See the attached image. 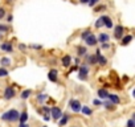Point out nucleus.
Wrapping results in <instances>:
<instances>
[{"mask_svg": "<svg viewBox=\"0 0 135 127\" xmlns=\"http://www.w3.org/2000/svg\"><path fill=\"white\" fill-rule=\"evenodd\" d=\"M19 111L17 110H8L7 113H4L3 115H2V119L3 120H8V122H16V120H19Z\"/></svg>", "mask_w": 135, "mask_h": 127, "instance_id": "f257e3e1", "label": "nucleus"}, {"mask_svg": "<svg viewBox=\"0 0 135 127\" xmlns=\"http://www.w3.org/2000/svg\"><path fill=\"white\" fill-rule=\"evenodd\" d=\"M69 107H70L74 113H78V111L81 110V103H80V101H77V99H70Z\"/></svg>", "mask_w": 135, "mask_h": 127, "instance_id": "f03ea898", "label": "nucleus"}, {"mask_svg": "<svg viewBox=\"0 0 135 127\" xmlns=\"http://www.w3.org/2000/svg\"><path fill=\"white\" fill-rule=\"evenodd\" d=\"M88 74H89V68L86 65H82L80 68V80H86L88 78Z\"/></svg>", "mask_w": 135, "mask_h": 127, "instance_id": "7ed1b4c3", "label": "nucleus"}, {"mask_svg": "<svg viewBox=\"0 0 135 127\" xmlns=\"http://www.w3.org/2000/svg\"><path fill=\"white\" fill-rule=\"evenodd\" d=\"M95 56H97V64H99V65H106V64H107V58L106 57H103L102 54H101V52L99 50H97L95 52Z\"/></svg>", "mask_w": 135, "mask_h": 127, "instance_id": "20e7f679", "label": "nucleus"}, {"mask_svg": "<svg viewBox=\"0 0 135 127\" xmlns=\"http://www.w3.org/2000/svg\"><path fill=\"white\" fill-rule=\"evenodd\" d=\"M123 35H124V28L122 25H117L114 28V36H115V38H120Z\"/></svg>", "mask_w": 135, "mask_h": 127, "instance_id": "39448f33", "label": "nucleus"}, {"mask_svg": "<svg viewBox=\"0 0 135 127\" xmlns=\"http://www.w3.org/2000/svg\"><path fill=\"white\" fill-rule=\"evenodd\" d=\"M50 113H52L53 119H60V118L62 116V111H61L60 107H52V109H50Z\"/></svg>", "mask_w": 135, "mask_h": 127, "instance_id": "423d86ee", "label": "nucleus"}, {"mask_svg": "<svg viewBox=\"0 0 135 127\" xmlns=\"http://www.w3.org/2000/svg\"><path fill=\"white\" fill-rule=\"evenodd\" d=\"M85 41H86V44H88V45H90V46H93V45H95V44L98 42V41H97V37H95L93 33H91V35H89V36L85 38Z\"/></svg>", "mask_w": 135, "mask_h": 127, "instance_id": "0eeeda50", "label": "nucleus"}, {"mask_svg": "<svg viewBox=\"0 0 135 127\" xmlns=\"http://www.w3.org/2000/svg\"><path fill=\"white\" fill-rule=\"evenodd\" d=\"M4 97H6L7 99H11V98L15 97V90H13L12 86H9V87H7V89L4 90Z\"/></svg>", "mask_w": 135, "mask_h": 127, "instance_id": "6e6552de", "label": "nucleus"}, {"mask_svg": "<svg viewBox=\"0 0 135 127\" xmlns=\"http://www.w3.org/2000/svg\"><path fill=\"white\" fill-rule=\"evenodd\" d=\"M61 64H62L64 66H66V68H68V66H70V64H72V57H70V56H68V54H66V56H64V57H62Z\"/></svg>", "mask_w": 135, "mask_h": 127, "instance_id": "1a4fd4ad", "label": "nucleus"}, {"mask_svg": "<svg viewBox=\"0 0 135 127\" xmlns=\"http://www.w3.org/2000/svg\"><path fill=\"white\" fill-rule=\"evenodd\" d=\"M57 74H58V72H57L56 69H52V70L49 72V74H48V78H49L52 82H56V81H57Z\"/></svg>", "mask_w": 135, "mask_h": 127, "instance_id": "9d476101", "label": "nucleus"}, {"mask_svg": "<svg viewBox=\"0 0 135 127\" xmlns=\"http://www.w3.org/2000/svg\"><path fill=\"white\" fill-rule=\"evenodd\" d=\"M2 49L4 50V52H12L13 50V48H12V44L11 42H4V44H2Z\"/></svg>", "mask_w": 135, "mask_h": 127, "instance_id": "9b49d317", "label": "nucleus"}, {"mask_svg": "<svg viewBox=\"0 0 135 127\" xmlns=\"http://www.w3.org/2000/svg\"><path fill=\"white\" fill-rule=\"evenodd\" d=\"M107 98L110 99V102H111L113 105H118V103H119V98H118L117 94H109Z\"/></svg>", "mask_w": 135, "mask_h": 127, "instance_id": "f8f14e48", "label": "nucleus"}, {"mask_svg": "<svg viewBox=\"0 0 135 127\" xmlns=\"http://www.w3.org/2000/svg\"><path fill=\"white\" fill-rule=\"evenodd\" d=\"M102 19H103V24L107 28H113V21H111V19L109 16H102Z\"/></svg>", "mask_w": 135, "mask_h": 127, "instance_id": "ddd939ff", "label": "nucleus"}, {"mask_svg": "<svg viewBox=\"0 0 135 127\" xmlns=\"http://www.w3.org/2000/svg\"><path fill=\"white\" fill-rule=\"evenodd\" d=\"M98 97L102 98V99H106V98L109 97L107 90H106V89H99V90H98Z\"/></svg>", "mask_w": 135, "mask_h": 127, "instance_id": "4468645a", "label": "nucleus"}, {"mask_svg": "<svg viewBox=\"0 0 135 127\" xmlns=\"http://www.w3.org/2000/svg\"><path fill=\"white\" fill-rule=\"evenodd\" d=\"M28 120V113L27 111H23L20 115H19V122L20 123H25Z\"/></svg>", "mask_w": 135, "mask_h": 127, "instance_id": "2eb2a0df", "label": "nucleus"}, {"mask_svg": "<svg viewBox=\"0 0 135 127\" xmlns=\"http://www.w3.org/2000/svg\"><path fill=\"white\" fill-rule=\"evenodd\" d=\"M97 41H98V42H101V44H103V42H107V41H109V36H107L106 33H101Z\"/></svg>", "mask_w": 135, "mask_h": 127, "instance_id": "dca6fc26", "label": "nucleus"}, {"mask_svg": "<svg viewBox=\"0 0 135 127\" xmlns=\"http://www.w3.org/2000/svg\"><path fill=\"white\" fill-rule=\"evenodd\" d=\"M0 64H2V66H9L11 65V60L8 58V57H3L2 60H0Z\"/></svg>", "mask_w": 135, "mask_h": 127, "instance_id": "f3484780", "label": "nucleus"}, {"mask_svg": "<svg viewBox=\"0 0 135 127\" xmlns=\"http://www.w3.org/2000/svg\"><path fill=\"white\" fill-rule=\"evenodd\" d=\"M131 40H132V36H131V35H127L126 37L122 38V45H128Z\"/></svg>", "mask_w": 135, "mask_h": 127, "instance_id": "a211bd4d", "label": "nucleus"}, {"mask_svg": "<svg viewBox=\"0 0 135 127\" xmlns=\"http://www.w3.org/2000/svg\"><path fill=\"white\" fill-rule=\"evenodd\" d=\"M88 61H89L90 65H95V64H97V56L95 54L94 56H89L88 57Z\"/></svg>", "mask_w": 135, "mask_h": 127, "instance_id": "6ab92c4d", "label": "nucleus"}, {"mask_svg": "<svg viewBox=\"0 0 135 127\" xmlns=\"http://www.w3.org/2000/svg\"><path fill=\"white\" fill-rule=\"evenodd\" d=\"M80 111H82L84 114H86V115H90L91 114V110L88 107V106H81V110Z\"/></svg>", "mask_w": 135, "mask_h": 127, "instance_id": "aec40b11", "label": "nucleus"}, {"mask_svg": "<svg viewBox=\"0 0 135 127\" xmlns=\"http://www.w3.org/2000/svg\"><path fill=\"white\" fill-rule=\"evenodd\" d=\"M31 94H32V91H31L29 89H28V90H24V91L21 93V98H23V99H27Z\"/></svg>", "mask_w": 135, "mask_h": 127, "instance_id": "412c9836", "label": "nucleus"}, {"mask_svg": "<svg viewBox=\"0 0 135 127\" xmlns=\"http://www.w3.org/2000/svg\"><path fill=\"white\" fill-rule=\"evenodd\" d=\"M61 118H62V119H60V126H64V124H66V122L69 120V116H68V115H62Z\"/></svg>", "mask_w": 135, "mask_h": 127, "instance_id": "4be33fe9", "label": "nucleus"}, {"mask_svg": "<svg viewBox=\"0 0 135 127\" xmlns=\"http://www.w3.org/2000/svg\"><path fill=\"white\" fill-rule=\"evenodd\" d=\"M103 25V19H102V16L97 20V23H95V28H101Z\"/></svg>", "mask_w": 135, "mask_h": 127, "instance_id": "5701e85b", "label": "nucleus"}, {"mask_svg": "<svg viewBox=\"0 0 135 127\" xmlns=\"http://www.w3.org/2000/svg\"><path fill=\"white\" fill-rule=\"evenodd\" d=\"M86 54V48L85 46H80L78 48V56H84Z\"/></svg>", "mask_w": 135, "mask_h": 127, "instance_id": "b1692460", "label": "nucleus"}, {"mask_svg": "<svg viewBox=\"0 0 135 127\" xmlns=\"http://www.w3.org/2000/svg\"><path fill=\"white\" fill-rule=\"evenodd\" d=\"M6 76H8V70L2 68V69H0V77H6Z\"/></svg>", "mask_w": 135, "mask_h": 127, "instance_id": "393cba45", "label": "nucleus"}, {"mask_svg": "<svg viewBox=\"0 0 135 127\" xmlns=\"http://www.w3.org/2000/svg\"><path fill=\"white\" fill-rule=\"evenodd\" d=\"M8 31H9L8 25H3V24H0V32H8Z\"/></svg>", "mask_w": 135, "mask_h": 127, "instance_id": "a878e982", "label": "nucleus"}, {"mask_svg": "<svg viewBox=\"0 0 135 127\" xmlns=\"http://www.w3.org/2000/svg\"><path fill=\"white\" fill-rule=\"evenodd\" d=\"M89 35H91V32H90V31H85V32L81 35V38H82V40H85V38H86Z\"/></svg>", "mask_w": 135, "mask_h": 127, "instance_id": "bb28decb", "label": "nucleus"}, {"mask_svg": "<svg viewBox=\"0 0 135 127\" xmlns=\"http://www.w3.org/2000/svg\"><path fill=\"white\" fill-rule=\"evenodd\" d=\"M98 2H99V0H89V2H88V4H89L90 7H94V6H95Z\"/></svg>", "mask_w": 135, "mask_h": 127, "instance_id": "cd10ccee", "label": "nucleus"}, {"mask_svg": "<svg viewBox=\"0 0 135 127\" xmlns=\"http://www.w3.org/2000/svg\"><path fill=\"white\" fill-rule=\"evenodd\" d=\"M105 8H106L105 6H98V7H95V8H94V12H101V11H102V9H105Z\"/></svg>", "mask_w": 135, "mask_h": 127, "instance_id": "c85d7f7f", "label": "nucleus"}, {"mask_svg": "<svg viewBox=\"0 0 135 127\" xmlns=\"http://www.w3.org/2000/svg\"><path fill=\"white\" fill-rule=\"evenodd\" d=\"M127 127H135V122H134V119H128V122H127Z\"/></svg>", "mask_w": 135, "mask_h": 127, "instance_id": "c756f323", "label": "nucleus"}, {"mask_svg": "<svg viewBox=\"0 0 135 127\" xmlns=\"http://www.w3.org/2000/svg\"><path fill=\"white\" fill-rule=\"evenodd\" d=\"M37 99H38L40 102H42L44 99H46V95H45V94H38V97H37Z\"/></svg>", "mask_w": 135, "mask_h": 127, "instance_id": "7c9ffc66", "label": "nucleus"}, {"mask_svg": "<svg viewBox=\"0 0 135 127\" xmlns=\"http://www.w3.org/2000/svg\"><path fill=\"white\" fill-rule=\"evenodd\" d=\"M103 106H105L106 109H113V107H114V105H113L111 102H106V103H105Z\"/></svg>", "mask_w": 135, "mask_h": 127, "instance_id": "2f4dec72", "label": "nucleus"}, {"mask_svg": "<svg viewBox=\"0 0 135 127\" xmlns=\"http://www.w3.org/2000/svg\"><path fill=\"white\" fill-rule=\"evenodd\" d=\"M6 16V9L4 8H0V19H3Z\"/></svg>", "mask_w": 135, "mask_h": 127, "instance_id": "473e14b6", "label": "nucleus"}, {"mask_svg": "<svg viewBox=\"0 0 135 127\" xmlns=\"http://www.w3.org/2000/svg\"><path fill=\"white\" fill-rule=\"evenodd\" d=\"M102 48H103V49H107V48H109V44L103 42V44H102Z\"/></svg>", "mask_w": 135, "mask_h": 127, "instance_id": "72a5a7b5", "label": "nucleus"}, {"mask_svg": "<svg viewBox=\"0 0 135 127\" xmlns=\"http://www.w3.org/2000/svg\"><path fill=\"white\" fill-rule=\"evenodd\" d=\"M19 127H29V126H28L27 123H20V124H19Z\"/></svg>", "mask_w": 135, "mask_h": 127, "instance_id": "f704fd0d", "label": "nucleus"}, {"mask_svg": "<svg viewBox=\"0 0 135 127\" xmlns=\"http://www.w3.org/2000/svg\"><path fill=\"white\" fill-rule=\"evenodd\" d=\"M42 110H44L45 113H50V109H49V107H44Z\"/></svg>", "mask_w": 135, "mask_h": 127, "instance_id": "c9c22d12", "label": "nucleus"}, {"mask_svg": "<svg viewBox=\"0 0 135 127\" xmlns=\"http://www.w3.org/2000/svg\"><path fill=\"white\" fill-rule=\"evenodd\" d=\"M80 2H81V3H82V4H86V3H88V2H89V0H80Z\"/></svg>", "mask_w": 135, "mask_h": 127, "instance_id": "e433bc0d", "label": "nucleus"}, {"mask_svg": "<svg viewBox=\"0 0 135 127\" xmlns=\"http://www.w3.org/2000/svg\"><path fill=\"white\" fill-rule=\"evenodd\" d=\"M49 119H50L49 115H45V116H44V120H49Z\"/></svg>", "mask_w": 135, "mask_h": 127, "instance_id": "4c0bfd02", "label": "nucleus"}, {"mask_svg": "<svg viewBox=\"0 0 135 127\" xmlns=\"http://www.w3.org/2000/svg\"><path fill=\"white\" fill-rule=\"evenodd\" d=\"M7 2H9V3H12V2H13V0H7Z\"/></svg>", "mask_w": 135, "mask_h": 127, "instance_id": "58836bf2", "label": "nucleus"}]
</instances>
